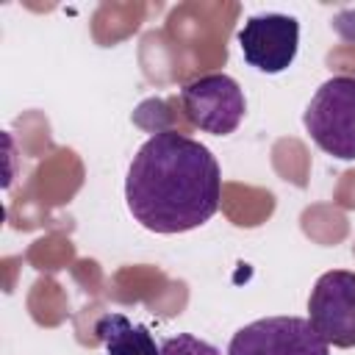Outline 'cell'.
I'll return each mask as SVG.
<instances>
[{
    "label": "cell",
    "instance_id": "2",
    "mask_svg": "<svg viewBox=\"0 0 355 355\" xmlns=\"http://www.w3.org/2000/svg\"><path fill=\"white\" fill-rule=\"evenodd\" d=\"M302 125L322 153L355 161V78H327L305 105Z\"/></svg>",
    "mask_w": 355,
    "mask_h": 355
},
{
    "label": "cell",
    "instance_id": "7",
    "mask_svg": "<svg viewBox=\"0 0 355 355\" xmlns=\"http://www.w3.org/2000/svg\"><path fill=\"white\" fill-rule=\"evenodd\" d=\"M105 355H161V344H155L153 333L144 324H133L122 313H105L94 324Z\"/></svg>",
    "mask_w": 355,
    "mask_h": 355
},
{
    "label": "cell",
    "instance_id": "6",
    "mask_svg": "<svg viewBox=\"0 0 355 355\" xmlns=\"http://www.w3.org/2000/svg\"><path fill=\"white\" fill-rule=\"evenodd\" d=\"M239 47L244 61L263 72V75H277L288 69L297 58L300 50V22L288 14L266 11V14H252L244 28L239 31Z\"/></svg>",
    "mask_w": 355,
    "mask_h": 355
},
{
    "label": "cell",
    "instance_id": "3",
    "mask_svg": "<svg viewBox=\"0 0 355 355\" xmlns=\"http://www.w3.org/2000/svg\"><path fill=\"white\" fill-rule=\"evenodd\" d=\"M180 105L194 128L214 136L233 133L247 111L241 86L225 72H211L189 80L180 89Z\"/></svg>",
    "mask_w": 355,
    "mask_h": 355
},
{
    "label": "cell",
    "instance_id": "5",
    "mask_svg": "<svg viewBox=\"0 0 355 355\" xmlns=\"http://www.w3.org/2000/svg\"><path fill=\"white\" fill-rule=\"evenodd\" d=\"M227 355H330V347L302 316H266L239 327Z\"/></svg>",
    "mask_w": 355,
    "mask_h": 355
},
{
    "label": "cell",
    "instance_id": "4",
    "mask_svg": "<svg viewBox=\"0 0 355 355\" xmlns=\"http://www.w3.org/2000/svg\"><path fill=\"white\" fill-rule=\"evenodd\" d=\"M308 322L327 347H355V272L330 269L319 275L308 297Z\"/></svg>",
    "mask_w": 355,
    "mask_h": 355
},
{
    "label": "cell",
    "instance_id": "8",
    "mask_svg": "<svg viewBox=\"0 0 355 355\" xmlns=\"http://www.w3.org/2000/svg\"><path fill=\"white\" fill-rule=\"evenodd\" d=\"M161 355H222V352L205 338H197L191 333H178L161 341Z\"/></svg>",
    "mask_w": 355,
    "mask_h": 355
},
{
    "label": "cell",
    "instance_id": "1",
    "mask_svg": "<svg viewBox=\"0 0 355 355\" xmlns=\"http://www.w3.org/2000/svg\"><path fill=\"white\" fill-rule=\"evenodd\" d=\"M219 200L222 172L214 153L178 130L150 136L128 166V211L153 233L194 230L219 211Z\"/></svg>",
    "mask_w": 355,
    "mask_h": 355
}]
</instances>
